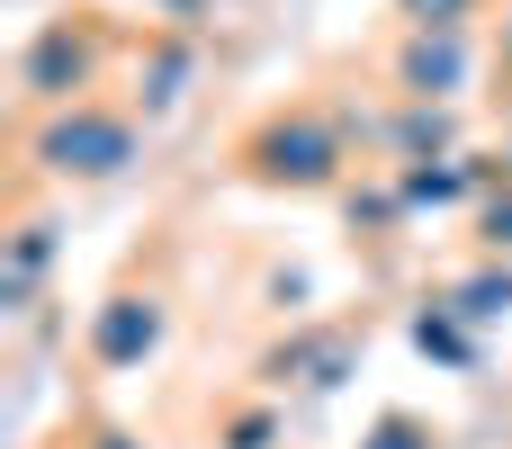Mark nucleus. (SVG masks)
<instances>
[{
	"instance_id": "nucleus-7",
	"label": "nucleus",
	"mask_w": 512,
	"mask_h": 449,
	"mask_svg": "<svg viewBox=\"0 0 512 449\" xmlns=\"http://www.w3.org/2000/svg\"><path fill=\"white\" fill-rule=\"evenodd\" d=\"M405 9H414L423 27H459V9H468V0H405Z\"/></svg>"
},
{
	"instance_id": "nucleus-3",
	"label": "nucleus",
	"mask_w": 512,
	"mask_h": 449,
	"mask_svg": "<svg viewBox=\"0 0 512 449\" xmlns=\"http://www.w3.org/2000/svg\"><path fill=\"white\" fill-rule=\"evenodd\" d=\"M261 153H270L279 180H324V171H333V135H324V126H279Z\"/></svg>"
},
{
	"instance_id": "nucleus-5",
	"label": "nucleus",
	"mask_w": 512,
	"mask_h": 449,
	"mask_svg": "<svg viewBox=\"0 0 512 449\" xmlns=\"http://www.w3.org/2000/svg\"><path fill=\"white\" fill-rule=\"evenodd\" d=\"M414 81H423V90H450V81H459V45H450V36H441V45H414Z\"/></svg>"
},
{
	"instance_id": "nucleus-10",
	"label": "nucleus",
	"mask_w": 512,
	"mask_h": 449,
	"mask_svg": "<svg viewBox=\"0 0 512 449\" xmlns=\"http://www.w3.org/2000/svg\"><path fill=\"white\" fill-rule=\"evenodd\" d=\"M99 449H126V441H99Z\"/></svg>"
},
{
	"instance_id": "nucleus-6",
	"label": "nucleus",
	"mask_w": 512,
	"mask_h": 449,
	"mask_svg": "<svg viewBox=\"0 0 512 449\" xmlns=\"http://www.w3.org/2000/svg\"><path fill=\"white\" fill-rule=\"evenodd\" d=\"M405 189H414V198H459V189H468V171H414Z\"/></svg>"
},
{
	"instance_id": "nucleus-4",
	"label": "nucleus",
	"mask_w": 512,
	"mask_h": 449,
	"mask_svg": "<svg viewBox=\"0 0 512 449\" xmlns=\"http://www.w3.org/2000/svg\"><path fill=\"white\" fill-rule=\"evenodd\" d=\"M81 72H90V54H81L72 36H45V45H36V90H63V81H81Z\"/></svg>"
},
{
	"instance_id": "nucleus-8",
	"label": "nucleus",
	"mask_w": 512,
	"mask_h": 449,
	"mask_svg": "<svg viewBox=\"0 0 512 449\" xmlns=\"http://www.w3.org/2000/svg\"><path fill=\"white\" fill-rule=\"evenodd\" d=\"M369 449H423V432H414V423H378V441Z\"/></svg>"
},
{
	"instance_id": "nucleus-9",
	"label": "nucleus",
	"mask_w": 512,
	"mask_h": 449,
	"mask_svg": "<svg viewBox=\"0 0 512 449\" xmlns=\"http://www.w3.org/2000/svg\"><path fill=\"white\" fill-rule=\"evenodd\" d=\"M495 243H512V207H495Z\"/></svg>"
},
{
	"instance_id": "nucleus-2",
	"label": "nucleus",
	"mask_w": 512,
	"mask_h": 449,
	"mask_svg": "<svg viewBox=\"0 0 512 449\" xmlns=\"http://www.w3.org/2000/svg\"><path fill=\"white\" fill-rule=\"evenodd\" d=\"M162 342V306L153 297H117L108 315H99V360H135V351H153Z\"/></svg>"
},
{
	"instance_id": "nucleus-1",
	"label": "nucleus",
	"mask_w": 512,
	"mask_h": 449,
	"mask_svg": "<svg viewBox=\"0 0 512 449\" xmlns=\"http://www.w3.org/2000/svg\"><path fill=\"white\" fill-rule=\"evenodd\" d=\"M126 153H135V126L126 117H63V126H45V162L54 171H81V180H99V171H126Z\"/></svg>"
}]
</instances>
